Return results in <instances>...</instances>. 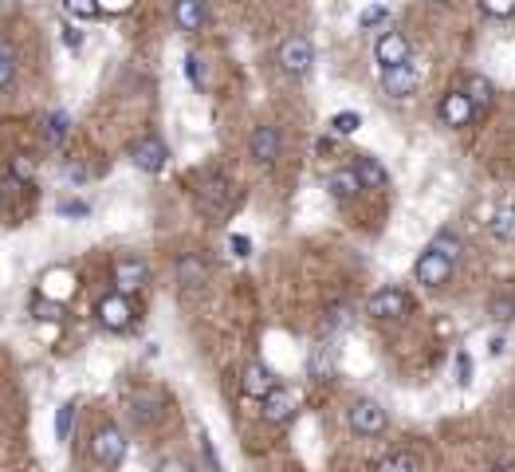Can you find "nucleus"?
<instances>
[{"instance_id":"nucleus-39","label":"nucleus","mask_w":515,"mask_h":472,"mask_svg":"<svg viewBox=\"0 0 515 472\" xmlns=\"http://www.w3.org/2000/svg\"><path fill=\"white\" fill-rule=\"evenodd\" d=\"M59 213H63V216H87V213H91V205H83V201H59Z\"/></svg>"},{"instance_id":"nucleus-1","label":"nucleus","mask_w":515,"mask_h":472,"mask_svg":"<svg viewBox=\"0 0 515 472\" xmlns=\"http://www.w3.org/2000/svg\"><path fill=\"white\" fill-rule=\"evenodd\" d=\"M91 460L98 468H106V472H114V468H122V460H126V437H122V429L118 426H98L95 429V437H91Z\"/></svg>"},{"instance_id":"nucleus-15","label":"nucleus","mask_w":515,"mask_h":472,"mask_svg":"<svg viewBox=\"0 0 515 472\" xmlns=\"http://www.w3.org/2000/svg\"><path fill=\"white\" fill-rule=\"evenodd\" d=\"M283 150V134H280V126H256L252 138H249V154L256 157L260 165H272L275 157H280Z\"/></svg>"},{"instance_id":"nucleus-29","label":"nucleus","mask_w":515,"mask_h":472,"mask_svg":"<svg viewBox=\"0 0 515 472\" xmlns=\"http://www.w3.org/2000/svg\"><path fill=\"white\" fill-rule=\"evenodd\" d=\"M480 13L492 20H511L515 16V0H477Z\"/></svg>"},{"instance_id":"nucleus-27","label":"nucleus","mask_w":515,"mask_h":472,"mask_svg":"<svg viewBox=\"0 0 515 472\" xmlns=\"http://www.w3.org/2000/svg\"><path fill=\"white\" fill-rule=\"evenodd\" d=\"M488 311H492V319H496V323H511L515 319V295H492Z\"/></svg>"},{"instance_id":"nucleus-42","label":"nucleus","mask_w":515,"mask_h":472,"mask_svg":"<svg viewBox=\"0 0 515 472\" xmlns=\"http://www.w3.org/2000/svg\"><path fill=\"white\" fill-rule=\"evenodd\" d=\"M488 350H492V354H503V339H500V334H496V339L488 342Z\"/></svg>"},{"instance_id":"nucleus-26","label":"nucleus","mask_w":515,"mask_h":472,"mask_svg":"<svg viewBox=\"0 0 515 472\" xmlns=\"http://www.w3.org/2000/svg\"><path fill=\"white\" fill-rule=\"evenodd\" d=\"M13 83H16V52L0 39V91H8Z\"/></svg>"},{"instance_id":"nucleus-14","label":"nucleus","mask_w":515,"mask_h":472,"mask_svg":"<svg viewBox=\"0 0 515 472\" xmlns=\"http://www.w3.org/2000/svg\"><path fill=\"white\" fill-rule=\"evenodd\" d=\"M472 114H477V103H472L464 91H449L437 103V118L444 126H452V131H460V126H469L472 122Z\"/></svg>"},{"instance_id":"nucleus-41","label":"nucleus","mask_w":515,"mask_h":472,"mask_svg":"<svg viewBox=\"0 0 515 472\" xmlns=\"http://www.w3.org/2000/svg\"><path fill=\"white\" fill-rule=\"evenodd\" d=\"M63 39H67V44H72V47H79V44H83V36H79V28H72V24L63 28Z\"/></svg>"},{"instance_id":"nucleus-9","label":"nucleus","mask_w":515,"mask_h":472,"mask_svg":"<svg viewBox=\"0 0 515 472\" xmlns=\"http://www.w3.org/2000/svg\"><path fill=\"white\" fill-rule=\"evenodd\" d=\"M260 413H264V421H272V426H287V421L295 417V413H300V393H295L291 386H275L272 393H267V398L260 401Z\"/></svg>"},{"instance_id":"nucleus-21","label":"nucleus","mask_w":515,"mask_h":472,"mask_svg":"<svg viewBox=\"0 0 515 472\" xmlns=\"http://www.w3.org/2000/svg\"><path fill=\"white\" fill-rule=\"evenodd\" d=\"M460 91L469 95L477 106H488L492 98H496V87H492V79H484V75H477V72L464 75V87H460Z\"/></svg>"},{"instance_id":"nucleus-28","label":"nucleus","mask_w":515,"mask_h":472,"mask_svg":"<svg viewBox=\"0 0 515 472\" xmlns=\"http://www.w3.org/2000/svg\"><path fill=\"white\" fill-rule=\"evenodd\" d=\"M72 421H75V401H63V406L55 409V441L72 437Z\"/></svg>"},{"instance_id":"nucleus-43","label":"nucleus","mask_w":515,"mask_h":472,"mask_svg":"<svg viewBox=\"0 0 515 472\" xmlns=\"http://www.w3.org/2000/svg\"><path fill=\"white\" fill-rule=\"evenodd\" d=\"M433 4H444V0H433Z\"/></svg>"},{"instance_id":"nucleus-16","label":"nucleus","mask_w":515,"mask_h":472,"mask_svg":"<svg viewBox=\"0 0 515 472\" xmlns=\"http://www.w3.org/2000/svg\"><path fill=\"white\" fill-rule=\"evenodd\" d=\"M173 24L177 32H201L209 24V4L205 0H173Z\"/></svg>"},{"instance_id":"nucleus-10","label":"nucleus","mask_w":515,"mask_h":472,"mask_svg":"<svg viewBox=\"0 0 515 472\" xmlns=\"http://www.w3.org/2000/svg\"><path fill=\"white\" fill-rule=\"evenodd\" d=\"M374 59H378V67L409 63V59H413V44L405 39V32H393V28H385V32L378 36V44H374Z\"/></svg>"},{"instance_id":"nucleus-35","label":"nucleus","mask_w":515,"mask_h":472,"mask_svg":"<svg viewBox=\"0 0 515 472\" xmlns=\"http://www.w3.org/2000/svg\"><path fill=\"white\" fill-rule=\"evenodd\" d=\"M185 75H190V83L197 87V91H201V87H205V75H201V59H197V55H185Z\"/></svg>"},{"instance_id":"nucleus-13","label":"nucleus","mask_w":515,"mask_h":472,"mask_svg":"<svg viewBox=\"0 0 515 472\" xmlns=\"http://www.w3.org/2000/svg\"><path fill=\"white\" fill-rule=\"evenodd\" d=\"M146 283H150V268H146V260H138V256H122V260L114 264V291L134 295V291H142Z\"/></svg>"},{"instance_id":"nucleus-3","label":"nucleus","mask_w":515,"mask_h":472,"mask_svg":"<svg viewBox=\"0 0 515 472\" xmlns=\"http://www.w3.org/2000/svg\"><path fill=\"white\" fill-rule=\"evenodd\" d=\"M275 59H280L283 75L303 79L315 67V47H311V39H307V36H287L280 44V52H275Z\"/></svg>"},{"instance_id":"nucleus-18","label":"nucleus","mask_w":515,"mask_h":472,"mask_svg":"<svg viewBox=\"0 0 515 472\" xmlns=\"http://www.w3.org/2000/svg\"><path fill=\"white\" fill-rule=\"evenodd\" d=\"M354 170H359V177H362V185L366 190H385L390 185V173H385V165L378 162V157H370V154H354Z\"/></svg>"},{"instance_id":"nucleus-5","label":"nucleus","mask_w":515,"mask_h":472,"mask_svg":"<svg viewBox=\"0 0 515 472\" xmlns=\"http://www.w3.org/2000/svg\"><path fill=\"white\" fill-rule=\"evenodd\" d=\"M95 315H98V323H103L106 331H114V334H122V331L134 327L131 295H122V291H106L103 299L95 303Z\"/></svg>"},{"instance_id":"nucleus-12","label":"nucleus","mask_w":515,"mask_h":472,"mask_svg":"<svg viewBox=\"0 0 515 472\" xmlns=\"http://www.w3.org/2000/svg\"><path fill=\"white\" fill-rule=\"evenodd\" d=\"M275 386H280V378H275L272 367H264L260 358H252L249 367L241 370V390H244V398L264 401V398H267V393H272Z\"/></svg>"},{"instance_id":"nucleus-25","label":"nucleus","mask_w":515,"mask_h":472,"mask_svg":"<svg viewBox=\"0 0 515 472\" xmlns=\"http://www.w3.org/2000/svg\"><path fill=\"white\" fill-rule=\"evenodd\" d=\"M67 126H72V118H67L63 111H55V114H47V122H44V138H47V146H59L67 138Z\"/></svg>"},{"instance_id":"nucleus-8","label":"nucleus","mask_w":515,"mask_h":472,"mask_svg":"<svg viewBox=\"0 0 515 472\" xmlns=\"http://www.w3.org/2000/svg\"><path fill=\"white\" fill-rule=\"evenodd\" d=\"M131 162H134V170H142V173H162L165 162H170V150H165V142L157 134H146L131 146Z\"/></svg>"},{"instance_id":"nucleus-36","label":"nucleus","mask_w":515,"mask_h":472,"mask_svg":"<svg viewBox=\"0 0 515 472\" xmlns=\"http://www.w3.org/2000/svg\"><path fill=\"white\" fill-rule=\"evenodd\" d=\"M229 249H232V256H241V260H244V256H252V240L244 232H232L229 236Z\"/></svg>"},{"instance_id":"nucleus-4","label":"nucleus","mask_w":515,"mask_h":472,"mask_svg":"<svg viewBox=\"0 0 515 472\" xmlns=\"http://www.w3.org/2000/svg\"><path fill=\"white\" fill-rule=\"evenodd\" d=\"M346 421H350V429L359 433V437H382L385 426H390V413L382 409V401L374 398H359L346 413Z\"/></svg>"},{"instance_id":"nucleus-24","label":"nucleus","mask_w":515,"mask_h":472,"mask_svg":"<svg viewBox=\"0 0 515 472\" xmlns=\"http://www.w3.org/2000/svg\"><path fill=\"white\" fill-rule=\"evenodd\" d=\"M32 315H36V319H44V323H63L67 319V308H63V303L44 299V295H36V299H32Z\"/></svg>"},{"instance_id":"nucleus-6","label":"nucleus","mask_w":515,"mask_h":472,"mask_svg":"<svg viewBox=\"0 0 515 472\" xmlns=\"http://www.w3.org/2000/svg\"><path fill=\"white\" fill-rule=\"evenodd\" d=\"M232 205V185L224 181V177H205L201 185H197V209L205 216H224Z\"/></svg>"},{"instance_id":"nucleus-34","label":"nucleus","mask_w":515,"mask_h":472,"mask_svg":"<svg viewBox=\"0 0 515 472\" xmlns=\"http://www.w3.org/2000/svg\"><path fill=\"white\" fill-rule=\"evenodd\" d=\"M382 20H390V13H385L382 4H370V8H366V13L359 16V24H362V28H374V24H382Z\"/></svg>"},{"instance_id":"nucleus-33","label":"nucleus","mask_w":515,"mask_h":472,"mask_svg":"<svg viewBox=\"0 0 515 472\" xmlns=\"http://www.w3.org/2000/svg\"><path fill=\"white\" fill-rule=\"evenodd\" d=\"M8 170H13L16 181H32V177H36V162H32V157H13V165H8Z\"/></svg>"},{"instance_id":"nucleus-30","label":"nucleus","mask_w":515,"mask_h":472,"mask_svg":"<svg viewBox=\"0 0 515 472\" xmlns=\"http://www.w3.org/2000/svg\"><path fill=\"white\" fill-rule=\"evenodd\" d=\"M359 126H362V114H359V111H339V114L331 118V131H334V134H342V138H346V134H354Z\"/></svg>"},{"instance_id":"nucleus-17","label":"nucleus","mask_w":515,"mask_h":472,"mask_svg":"<svg viewBox=\"0 0 515 472\" xmlns=\"http://www.w3.org/2000/svg\"><path fill=\"white\" fill-rule=\"evenodd\" d=\"M362 190L366 185H362V177H359L354 165H342V170H334L331 177H326V193H331L334 201H354Z\"/></svg>"},{"instance_id":"nucleus-38","label":"nucleus","mask_w":515,"mask_h":472,"mask_svg":"<svg viewBox=\"0 0 515 472\" xmlns=\"http://www.w3.org/2000/svg\"><path fill=\"white\" fill-rule=\"evenodd\" d=\"M201 452H205V465H209V472H221V460H216V452H213L209 433H201Z\"/></svg>"},{"instance_id":"nucleus-23","label":"nucleus","mask_w":515,"mask_h":472,"mask_svg":"<svg viewBox=\"0 0 515 472\" xmlns=\"http://www.w3.org/2000/svg\"><path fill=\"white\" fill-rule=\"evenodd\" d=\"M418 452H390L385 460H378L374 465V472H418Z\"/></svg>"},{"instance_id":"nucleus-32","label":"nucleus","mask_w":515,"mask_h":472,"mask_svg":"<svg viewBox=\"0 0 515 472\" xmlns=\"http://www.w3.org/2000/svg\"><path fill=\"white\" fill-rule=\"evenodd\" d=\"M326 327L331 331L350 327V308H346V303H331V308H326Z\"/></svg>"},{"instance_id":"nucleus-40","label":"nucleus","mask_w":515,"mask_h":472,"mask_svg":"<svg viewBox=\"0 0 515 472\" xmlns=\"http://www.w3.org/2000/svg\"><path fill=\"white\" fill-rule=\"evenodd\" d=\"M154 472H190V468H185V460L165 457V460H157V468H154Z\"/></svg>"},{"instance_id":"nucleus-2","label":"nucleus","mask_w":515,"mask_h":472,"mask_svg":"<svg viewBox=\"0 0 515 472\" xmlns=\"http://www.w3.org/2000/svg\"><path fill=\"white\" fill-rule=\"evenodd\" d=\"M452 268H457V260H452L449 252H441L437 244H429V249L418 256V264H413V280H418L421 288H444Z\"/></svg>"},{"instance_id":"nucleus-11","label":"nucleus","mask_w":515,"mask_h":472,"mask_svg":"<svg viewBox=\"0 0 515 472\" xmlns=\"http://www.w3.org/2000/svg\"><path fill=\"white\" fill-rule=\"evenodd\" d=\"M405 311H409V295L401 288H378L366 299V315L374 319H405Z\"/></svg>"},{"instance_id":"nucleus-31","label":"nucleus","mask_w":515,"mask_h":472,"mask_svg":"<svg viewBox=\"0 0 515 472\" xmlns=\"http://www.w3.org/2000/svg\"><path fill=\"white\" fill-rule=\"evenodd\" d=\"M63 8H67V16H75V20H95L98 16V0H63Z\"/></svg>"},{"instance_id":"nucleus-19","label":"nucleus","mask_w":515,"mask_h":472,"mask_svg":"<svg viewBox=\"0 0 515 472\" xmlns=\"http://www.w3.org/2000/svg\"><path fill=\"white\" fill-rule=\"evenodd\" d=\"M177 280H182V288H201V283L209 280V264L197 252H185L182 260H177Z\"/></svg>"},{"instance_id":"nucleus-20","label":"nucleus","mask_w":515,"mask_h":472,"mask_svg":"<svg viewBox=\"0 0 515 472\" xmlns=\"http://www.w3.org/2000/svg\"><path fill=\"white\" fill-rule=\"evenodd\" d=\"M307 374H311L315 382H331L334 378V347H315L311 358H307Z\"/></svg>"},{"instance_id":"nucleus-37","label":"nucleus","mask_w":515,"mask_h":472,"mask_svg":"<svg viewBox=\"0 0 515 472\" xmlns=\"http://www.w3.org/2000/svg\"><path fill=\"white\" fill-rule=\"evenodd\" d=\"M457 382H460V386H469V382H472V358L464 350H457Z\"/></svg>"},{"instance_id":"nucleus-7","label":"nucleus","mask_w":515,"mask_h":472,"mask_svg":"<svg viewBox=\"0 0 515 472\" xmlns=\"http://www.w3.org/2000/svg\"><path fill=\"white\" fill-rule=\"evenodd\" d=\"M418 87H421V67L413 63H398V67H382V91L390 95V98H409V95H418Z\"/></svg>"},{"instance_id":"nucleus-22","label":"nucleus","mask_w":515,"mask_h":472,"mask_svg":"<svg viewBox=\"0 0 515 472\" xmlns=\"http://www.w3.org/2000/svg\"><path fill=\"white\" fill-rule=\"evenodd\" d=\"M492 236L496 240H515V205H500L492 213Z\"/></svg>"}]
</instances>
